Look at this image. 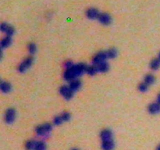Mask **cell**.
Wrapping results in <instances>:
<instances>
[{
    "label": "cell",
    "instance_id": "obj_6",
    "mask_svg": "<svg viewBox=\"0 0 160 150\" xmlns=\"http://www.w3.org/2000/svg\"><path fill=\"white\" fill-rule=\"evenodd\" d=\"M106 60H108L107 53L106 52H99L93 57V63L94 65H98L99 63H102L103 62H106Z\"/></svg>",
    "mask_w": 160,
    "mask_h": 150
},
{
    "label": "cell",
    "instance_id": "obj_3",
    "mask_svg": "<svg viewBox=\"0 0 160 150\" xmlns=\"http://www.w3.org/2000/svg\"><path fill=\"white\" fill-rule=\"evenodd\" d=\"M60 95L66 100H70L73 97L74 92L69 86H62L60 89Z\"/></svg>",
    "mask_w": 160,
    "mask_h": 150
},
{
    "label": "cell",
    "instance_id": "obj_23",
    "mask_svg": "<svg viewBox=\"0 0 160 150\" xmlns=\"http://www.w3.org/2000/svg\"><path fill=\"white\" fill-rule=\"evenodd\" d=\"M148 86L145 82H142L139 84L138 86V90L141 92H146L148 90Z\"/></svg>",
    "mask_w": 160,
    "mask_h": 150
},
{
    "label": "cell",
    "instance_id": "obj_21",
    "mask_svg": "<svg viewBox=\"0 0 160 150\" xmlns=\"http://www.w3.org/2000/svg\"><path fill=\"white\" fill-rule=\"evenodd\" d=\"M106 53H107L108 56V59H113L115 57H117V50L114 48L113 49H109L106 51Z\"/></svg>",
    "mask_w": 160,
    "mask_h": 150
},
{
    "label": "cell",
    "instance_id": "obj_15",
    "mask_svg": "<svg viewBox=\"0 0 160 150\" xmlns=\"http://www.w3.org/2000/svg\"><path fill=\"white\" fill-rule=\"evenodd\" d=\"M97 66V69H98V71L100 72V73H106L109 70V66L108 63L103 62L102 63H99L98 65H95Z\"/></svg>",
    "mask_w": 160,
    "mask_h": 150
},
{
    "label": "cell",
    "instance_id": "obj_19",
    "mask_svg": "<svg viewBox=\"0 0 160 150\" xmlns=\"http://www.w3.org/2000/svg\"><path fill=\"white\" fill-rule=\"evenodd\" d=\"M155 77L152 74H147L145 77L144 82H145L148 85H151L155 83Z\"/></svg>",
    "mask_w": 160,
    "mask_h": 150
},
{
    "label": "cell",
    "instance_id": "obj_11",
    "mask_svg": "<svg viewBox=\"0 0 160 150\" xmlns=\"http://www.w3.org/2000/svg\"><path fill=\"white\" fill-rule=\"evenodd\" d=\"M115 144L113 139L106 140V141H102V150H113L114 149Z\"/></svg>",
    "mask_w": 160,
    "mask_h": 150
},
{
    "label": "cell",
    "instance_id": "obj_24",
    "mask_svg": "<svg viewBox=\"0 0 160 150\" xmlns=\"http://www.w3.org/2000/svg\"><path fill=\"white\" fill-rule=\"evenodd\" d=\"M27 49H28V51H29V53H31V54H35L37 51L36 45H35V43H30V44L28 45Z\"/></svg>",
    "mask_w": 160,
    "mask_h": 150
},
{
    "label": "cell",
    "instance_id": "obj_22",
    "mask_svg": "<svg viewBox=\"0 0 160 150\" xmlns=\"http://www.w3.org/2000/svg\"><path fill=\"white\" fill-rule=\"evenodd\" d=\"M46 149H47V146H46V143L44 142L43 141H37L35 150H46Z\"/></svg>",
    "mask_w": 160,
    "mask_h": 150
},
{
    "label": "cell",
    "instance_id": "obj_5",
    "mask_svg": "<svg viewBox=\"0 0 160 150\" xmlns=\"http://www.w3.org/2000/svg\"><path fill=\"white\" fill-rule=\"evenodd\" d=\"M16 110L13 108H9L6 110L5 114V122L8 124H11L14 122L16 119Z\"/></svg>",
    "mask_w": 160,
    "mask_h": 150
},
{
    "label": "cell",
    "instance_id": "obj_14",
    "mask_svg": "<svg viewBox=\"0 0 160 150\" xmlns=\"http://www.w3.org/2000/svg\"><path fill=\"white\" fill-rule=\"evenodd\" d=\"M69 87L73 90V92H76V91L80 89V87H81V82H80V81L77 80V79H75V80H73V81H70Z\"/></svg>",
    "mask_w": 160,
    "mask_h": 150
},
{
    "label": "cell",
    "instance_id": "obj_12",
    "mask_svg": "<svg viewBox=\"0 0 160 150\" xmlns=\"http://www.w3.org/2000/svg\"><path fill=\"white\" fill-rule=\"evenodd\" d=\"M148 112L151 114H158L160 113V104L157 103H153L148 106Z\"/></svg>",
    "mask_w": 160,
    "mask_h": 150
},
{
    "label": "cell",
    "instance_id": "obj_18",
    "mask_svg": "<svg viewBox=\"0 0 160 150\" xmlns=\"http://www.w3.org/2000/svg\"><path fill=\"white\" fill-rule=\"evenodd\" d=\"M37 141L35 140H28L25 143V148L27 150H35Z\"/></svg>",
    "mask_w": 160,
    "mask_h": 150
},
{
    "label": "cell",
    "instance_id": "obj_10",
    "mask_svg": "<svg viewBox=\"0 0 160 150\" xmlns=\"http://www.w3.org/2000/svg\"><path fill=\"white\" fill-rule=\"evenodd\" d=\"M101 140L102 141H106V140H110L113 138V132L109 129H104L101 131L100 134Z\"/></svg>",
    "mask_w": 160,
    "mask_h": 150
},
{
    "label": "cell",
    "instance_id": "obj_1",
    "mask_svg": "<svg viewBox=\"0 0 160 150\" xmlns=\"http://www.w3.org/2000/svg\"><path fill=\"white\" fill-rule=\"evenodd\" d=\"M87 66L84 63H78L76 65H73L70 68L66 69V71L64 72L63 77L66 81H71L73 80L77 79V77L79 76H81L83 73H84L87 70Z\"/></svg>",
    "mask_w": 160,
    "mask_h": 150
},
{
    "label": "cell",
    "instance_id": "obj_27",
    "mask_svg": "<svg viewBox=\"0 0 160 150\" xmlns=\"http://www.w3.org/2000/svg\"><path fill=\"white\" fill-rule=\"evenodd\" d=\"M73 64L71 61H67V62L65 63V67L66 69H68V68H70L71 66H73Z\"/></svg>",
    "mask_w": 160,
    "mask_h": 150
},
{
    "label": "cell",
    "instance_id": "obj_28",
    "mask_svg": "<svg viewBox=\"0 0 160 150\" xmlns=\"http://www.w3.org/2000/svg\"><path fill=\"white\" fill-rule=\"evenodd\" d=\"M157 102H158V103L160 104V93L158 94V97H157Z\"/></svg>",
    "mask_w": 160,
    "mask_h": 150
},
{
    "label": "cell",
    "instance_id": "obj_31",
    "mask_svg": "<svg viewBox=\"0 0 160 150\" xmlns=\"http://www.w3.org/2000/svg\"><path fill=\"white\" fill-rule=\"evenodd\" d=\"M158 59H159V60H160V53H158Z\"/></svg>",
    "mask_w": 160,
    "mask_h": 150
},
{
    "label": "cell",
    "instance_id": "obj_16",
    "mask_svg": "<svg viewBox=\"0 0 160 150\" xmlns=\"http://www.w3.org/2000/svg\"><path fill=\"white\" fill-rule=\"evenodd\" d=\"M12 44V39L10 36H5L3 39L1 41V47L2 49H6Z\"/></svg>",
    "mask_w": 160,
    "mask_h": 150
},
{
    "label": "cell",
    "instance_id": "obj_8",
    "mask_svg": "<svg viewBox=\"0 0 160 150\" xmlns=\"http://www.w3.org/2000/svg\"><path fill=\"white\" fill-rule=\"evenodd\" d=\"M98 20H99V22L102 24L103 25H109L112 22V18L108 13H100L99 17H98Z\"/></svg>",
    "mask_w": 160,
    "mask_h": 150
},
{
    "label": "cell",
    "instance_id": "obj_26",
    "mask_svg": "<svg viewBox=\"0 0 160 150\" xmlns=\"http://www.w3.org/2000/svg\"><path fill=\"white\" fill-rule=\"evenodd\" d=\"M61 117H62L64 122H66V121H68L70 119V114L69 113H67V112H64V113H63V114H61Z\"/></svg>",
    "mask_w": 160,
    "mask_h": 150
},
{
    "label": "cell",
    "instance_id": "obj_7",
    "mask_svg": "<svg viewBox=\"0 0 160 150\" xmlns=\"http://www.w3.org/2000/svg\"><path fill=\"white\" fill-rule=\"evenodd\" d=\"M1 31L6 35V36H12L14 34L15 30L12 26L9 25L8 24L2 23L1 25Z\"/></svg>",
    "mask_w": 160,
    "mask_h": 150
},
{
    "label": "cell",
    "instance_id": "obj_9",
    "mask_svg": "<svg viewBox=\"0 0 160 150\" xmlns=\"http://www.w3.org/2000/svg\"><path fill=\"white\" fill-rule=\"evenodd\" d=\"M86 15L87 17H88L91 20H95V19H98L99 15H100V13L98 12V10L95 8H90L87 10L86 12Z\"/></svg>",
    "mask_w": 160,
    "mask_h": 150
},
{
    "label": "cell",
    "instance_id": "obj_25",
    "mask_svg": "<svg viewBox=\"0 0 160 150\" xmlns=\"http://www.w3.org/2000/svg\"><path fill=\"white\" fill-rule=\"evenodd\" d=\"M53 123H54L55 125H60L62 124L63 123H64V121L63 120L61 115H60L55 117L54 120H53Z\"/></svg>",
    "mask_w": 160,
    "mask_h": 150
},
{
    "label": "cell",
    "instance_id": "obj_20",
    "mask_svg": "<svg viewBox=\"0 0 160 150\" xmlns=\"http://www.w3.org/2000/svg\"><path fill=\"white\" fill-rule=\"evenodd\" d=\"M98 69H97V66L95 65H93V66H87V70H86V73L87 74L93 76V75L96 74L98 73Z\"/></svg>",
    "mask_w": 160,
    "mask_h": 150
},
{
    "label": "cell",
    "instance_id": "obj_13",
    "mask_svg": "<svg viewBox=\"0 0 160 150\" xmlns=\"http://www.w3.org/2000/svg\"><path fill=\"white\" fill-rule=\"evenodd\" d=\"M0 89H1L2 92L7 94L11 92L12 86H11V84L9 82H7V81H2L1 84H0Z\"/></svg>",
    "mask_w": 160,
    "mask_h": 150
},
{
    "label": "cell",
    "instance_id": "obj_4",
    "mask_svg": "<svg viewBox=\"0 0 160 150\" xmlns=\"http://www.w3.org/2000/svg\"><path fill=\"white\" fill-rule=\"evenodd\" d=\"M33 61H34L33 57L30 56L26 58L25 60L20 64V66H19L18 67L19 72H20V73H24L25 71H27V70L30 68V66L32 65Z\"/></svg>",
    "mask_w": 160,
    "mask_h": 150
},
{
    "label": "cell",
    "instance_id": "obj_30",
    "mask_svg": "<svg viewBox=\"0 0 160 150\" xmlns=\"http://www.w3.org/2000/svg\"><path fill=\"white\" fill-rule=\"evenodd\" d=\"M71 150H79V149H78V148H72Z\"/></svg>",
    "mask_w": 160,
    "mask_h": 150
},
{
    "label": "cell",
    "instance_id": "obj_17",
    "mask_svg": "<svg viewBox=\"0 0 160 150\" xmlns=\"http://www.w3.org/2000/svg\"><path fill=\"white\" fill-rule=\"evenodd\" d=\"M150 67L152 70H157L160 67V60L158 58H155L150 63Z\"/></svg>",
    "mask_w": 160,
    "mask_h": 150
},
{
    "label": "cell",
    "instance_id": "obj_29",
    "mask_svg": "<svg viewBox=\"0 0 160 150\" xmlns=\"http://www.w3.org/2000/svg\"><path fill=\"white\" fill-rule=\"evenodd\" d=\"M156 150H160V144L158 145V146H157V148H156Z\"/></svg>",
    "mask_w": 160,
    "mask_h": 150
},
{
    "label": "cell",
    "instance_id": "obj_2",
    "mask_svg": "<svg viewBox=\"0 0 160 150\" xmlns=\"http://www.w3.org/2000/svg\"><path fill=\"white\" fill-rule=\"evenodd\" d=\"M53 129V125L51 124L46 123L44 124L39 125L35 129L37 135L40 136V137H47Z\"/></svg>",
    "mask_w": 160,
    "mask_h": 150
}]
</instances>
